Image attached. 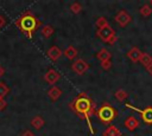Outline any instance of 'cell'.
<instances>
[{"instance_id":"6da1fadb","label":"cell","mask_w":152,"mask_h":136,"mask_svg":"<svg viewBox=\"0 0 152 136\" xmlns=\"http://www.w3.org/2000/svg\"><path fill=\"white\" fill-rule=\"evenodd\" d=\"M69 106L77 115V117H80L81 119H84L87 122L90 134L94 135L95 134V129L93 128V124H91V121H90V116L95 115V112H96L95 102L86 92H80L74 98V101L70 102Z\"/></svg>"},{"instance_id":"7a4b0ae2","label":"cell","mask_w":152,"mask_h":136,"mask_svg":"<svg viewBox=\"0 0 152 136\" xmlns=\"http://www.w3.org/2000/svg\"><path fill=\"white\" fill-rule=\"evenodd\" d=\"M15 26L19 28L20 32H23L28 39L32 38L33 33L36 30L42 26V21L37 19L30 11H26L24 14H21L17 20H15Z\"/></svg>"},{"instance_id":"3957f363","label":"cell","mask_w":152,"mask_h":136,"mask_svg":"<svg viewBox=\"0 0 152 136\" xmlns=\"http://www.w3.org/2000/svg\"><path fill=\"white\" fill-rule=\"evenodd\" d=\"M95 115H96L97 119H99L102 124L110 125V123L116 118L118 111H116V109L113 108L110 104L103 103L102 105H100V106L96 109Z\"/></svg>"},{"instance_id":"277c9868","label":"cell","mask_w":152,"mask_h":136,"mask_svg":"<svg viewBox=\"0 0 152 136\" xmlns=\"http://www.w3.org/2000/svg\"><path fill=\"white\" fill-rule=\"evenodd\" d=\"M125 106L128 108V109H131V110H134V111L139 112L144 123H146V124H148V125L152 124V106H146L145 109H139V108L133 106V105L129 104V103H125Z\"/></svg>"},{"instance_id":"5b68a950","label":"cell","mask_w":152,"mask_h":136,"mask_svg":"<svg viewBox=\"0 0 152 136\" xmlns=\"http://www.w3.org/2000/svg\"><path fill=\"white\" fill-rule=\"evenodd\" d=\"M114 20H115V22H116L120 27H126V26L132 21V17H131V14H129L127 11L120 9V11L115 14Z\"/></svg>"},{"instance_id":"8992f818","label":"cell","mask_w":152,"mask_h":136,"mask_svg":"<svg viewBox=\"0 0 152 136\" xmlns=\"http://www.w3.org/2000/svg\"><path fill=\"white\" fill-rule=\"evenodd\" d=\"M71 69H72V71H74L76 75L83 76V75L89 70V64H88L84 59L78 58V59H76V60L71 64Z\"/></svg>"},{"instance_id":"52a82bcc","label":"cell","mask_w":152,"mask_h":136,"mask_svg":"<svg viewBox=\"0 0 152 136\" xmlns=\"http://www.w3.org/2000/svg\"><path fill=\"white\" fill-rule=\"evenodd\" d=\"M115 34H116V33H115L114 28H112L110 26H107V27H103V28L96 31V37H97L101 41H103V43H107V40H108L110 37L115 35Z\"/></svg>"},{"instance_id":"ba28073f","label":"cell","mask_w":152,"mask_h":136,"mask_svg":"<svg viewBox=\"0 0 152 136\" xmlns=\"http://www.w3.org/2000/svg\"><path fill=\"white\" fill-rule=\"evenodd\" d=\"M59 79H61V75H59V72L56 71L55 69H49V70L45 72V75H44V80H45L49 85H51V86H53Z\"/></svg>"},{"instance_id":"9c48e42d","label":"cell","mask_w":152,"mask_h":136,"mask_svg":"<svg viewBox=\"0 0 152 136\" xmlns=\"http://www.w3.org/2000/svg\"><path fill=\"white\" fill-rule=\"evenodd\" d=\"M126 56L128 57V59H129L132 63H138V61H140V58H141V56H142V51H141L139 47H137V46H132V47L127 51Z\"/></svg>"},{"instance_id":"30bf717a","label":"cell","mask_w":152,"mask_h":136,"mask_svg":"<svg viewBox=\"0 0 152 136\" xmlns=\"http://www.w3.org/2000/svg\"><path fill=\"white\" fill-rule=\"evenodd\" d=\"M62 54H63L62 50H61L58 46H56V45L50 46L49 50L46 51V56H48V58H49L51 61H57V60L62 57Z\"/></svg>"},{"instance_id":"8fae6325","label":"cell","mask_w":152,"mask_h":136,"mask_svg":"<svg viewBox=\"0 0 152 136\" xmlns=\"http://www.w3.org/2000/svg\"><path fill=\"white\" fill-rule=\"evenodd\" d=\"M124 125H125V128H126L127 130L133 131V130H135V129L139 127V121H138L134 116H128V117L125 119Z\"/></svg>"},{"instance_id":"7c38bea8","label":"cell","mask_w":152,"mask_h":136,"mask_svg":"<svg viewBox=\"0 0 152 136\" xmlns=\"http://www.w3.org/2000/svg\"><path fill=\"white\" fill-rule=\"evenodd\" d=\"M61 95H62V90L58 86H56V85L51 86L49 89V91H48V96H49L50 101H52V102H56L61 97Z\"/></svg>"},{"instance_id":"4fadbf2b","label":"cell","mask_w":152,"mask_h":136,"mask_svg":"<svg viewBox=\"0 0 152 136\" xmlns=\"http://www.w3.org/2000/svg\"><path fill=\"white\" fill-rule=\"evenodd\" d=\"M77 50H76V47L75 46H72V45H70V46H68L64 51H63V56L66 58V59H69V60H72V59H75L76 57H77Z\"/></svg>"},{"instance_id":"5bb4252c","label":"cell","mask_w":152,"mask_h":136,"mask_svg":"<svg viewBox=\"0 0 152 136\" xmlns=\"http://www.w3.org/2000/svg\"><path fill=\"white\" fill-rule=\"evenodd\" d=\"M102 136H122V134H121V131H120L115 125L110 124V125H108V127L106 128V130L102 132Z\"/></svg>"},{"instance_id":"9a60e30c","label":"cell","mask_w":152,"mask_h":136,"mask_svg":"<svg viewBox=\"0 0 152 136\" xmlns=\"http://www.w3.org/2000/svg\"><path fill=\"white\" fill-rule=\"evenodd\" d=\"M30 124H31V127H33L36 130H40V129L44 127L45 121H44V118L40 117V116H34V117L31 119Z\"/></svg>"},{"instance_id":"2e32d148","label":"cell","mask_w":152,"mask_h":136,"mask_svg":"<svg viewBox=\"0 0 152 136\" xmlns=\"http://www.w3.org/2000/svg\"><path fill=\"white\" fill-rule=\"evenodd\" d=\"M112 53L107 50V48H101L97 53H96V58L99 59V61H104V60H110Z\"/></svg>"},{"instance_id":"e0dca14e","label":"cell","mask_w":152,"mask_h":136,"mask_svg":"<svg viewBox=\"0 0 152 136\" xmlns=\"http://www.w3.org/2000/svg\"><path fill=\"white\" fill-rule=\"evenodd\" d=\"M40 33H42V35H43L45 39H48V38H50V37L55 33V27L51 26V25H44V26H42V28H40Z\"/></svg>"},{"instance_id":"ac0fdd59","label":"cell","mask_w":152,"mask_h":136,"mask_svg":"<svg viewBox=\"0 0 152 136\" xmlns=\"http://www.w3.org/2000/svg\"><path fill=\"white\" fill-rule=\"evenodd\" d=\"M114 96H115L116 101H119V102L124 103V102L127 99V97H128V93H127V91H125L124 89H119V90H116V91H115Z\"/></svg>"},{"instance_id":"d6986e66","label":"cell","mask_w":152,"mask_h":136,"mask_svg":"<svg viewBox=\"0 0 152 136\" xmlns=\"http://www.w3.org/2000/svg\"><path fill=\"white\" fill-rule=\"evenodd\" d=\"M139 12H140V14L142 15V17H150L151 14H152V7H151V5L150 4H145V5H142L140 8H139Z\"/></svg>"},{"instance_id":"ffe728a7","label":"cell","mask_w":152,"mask_h":136,"mask_svg":"<svg viewBox=\"0 0 152 136\" xmlns=\"http://www.w3.org/2000/svg\"><path fill=\"white\" fill-rule=\"evenodd\" d=\"M95 26L97 27V30H101V28H103V27L109 26V22H108V20H107L104 17H99V18L96 19V21H95Z\"/></svg>"},{"instance_id":"44dd1931","label":"cell","mask_w":152,"mask_h":136,"mask_svg":"<svg viewBox=\"0 0 152 136\" xmlns=\"http://www.w3.org/2000/svg\"><path fill=\"white\" fill-rule=\"evenodd\" d=\"M139 63L142 64L145 67H147V66L152 63V57H151V54H148V53H146V52H142V56H141Z\"/></svg>"},{"instance_id":"7402d4cb","label":"cell","mask_w":152,"mask_h":136,"mask_svg":"<svg viewBox=\"0 0 152 136\" xmlns=\"http://www.w3.org/2000/svg\"><path fill=\"white\" fill-rule=\"evenodd\" d=\"M10 88H8V85L5 83V82H1L0 80V98H4L5 99V97L10 93Z\"/></svg>"},{"instance_id":"603a6c76","label":"cell","mask_w":152,"mask_h":136,"mask_svg":"<svg viewBox=\"0 0 152 136\" xmlns=\"http://www.w3.org/2000/svg\"><path fill=\"white\" fill-rule=\"evenodd\" d=\"M70 11L74 13V14H78L80 12H82V9H83V7H82V5L80 4V2H77V1H75V2H72L71 5H70Z\"/></svg>"},{"instance_id":"cb8c5ba5","label":"cell","mask_w":152,"mask_h":136,"mask_svg":"<svg viewBox=\"0 0 152 136\" xmlns=\"http://www.w3.org/2000/svg\"><path fill=\"white\" fill-rule=\"evenodd\" d=\"M100 65H101V67L103 70H109L112 67V61L110 60H104V61H101Z\"/></svg>"},{"instance_id":"d4e9b609","label":"cell","mask_w":152,"mask_h":136,"mask_svg":"<svg viewBox=\"0 0 152 136\" xmlns=\"http://www.w3.org/2000/svg\"><path fill=\"white\" fill-rule=\"evenodd\" d=\"M116 40H118V37H116V34H115V35L110 37V38L107 40V43H106V44H109V45H114V44L116 43Z\"/></svg>"},{"instance_id":"484cf974","label":"cell","mask_w":152,"mask_h":136,"mask_svg":"<svg viewBox=\"0 0 152 136\" xmlns=\"http://www.w3.org/2000/svg\"><path fill=\"white\" fill-rule=\"evenodd\" d=\"M7 106V103H6V101L4 99V98H0V111H2Z\"/></svg>"},{"instance_id":"4316f807","label":"cell","mask_w":152,"mask_h":136,"mask_svg":"<svg viewBox=\"0 0 152 136\" xmlns=\"http://www.w3.org/2000/svg\"><path fill=\"white\" fill-rule=\"evenodd\" d=\"M20 136H36V135H34V134H33L31 130H25V131H24V132H23Z\"/></svg>"},{"instance_id":"83f0119b","label":"cell","mask_w":152,"mask_h":136,"mask_svg":"<svg viewBox=\"0 0 152 136\" xmlns=\"http://www.w3.org/2000/svg\"><path fill=\"white\" fill-rule=\"evenodd\" d=\"M5 25H6V20H5V18H4V17L0 14V30H1V28H2Z\"/></svg>"},{"instance_id":"f1b7e54d","label":"cell","mask_w":152,"mask_h":136,"mask_svg":"<svg viewBox=\"0 0 152 136\" xmlns=\"http://www.w3.org/2000/svg\"><path fill=\"white\" fill-rule=\"evenodd\" d=\"M146 71H147V73H148V75H151V76H152V63L146 67Z\"/></svg>"},{"instance_id":"f546056e","label":"cell","mask_w":152,"mask_h":136,"mask_svg":"<svg viewBox=\"0 0 152 136\" xmlns=\"http://www.w3.org/2000/svg\"><path fill=\"white\" fill-rule=\"evenodd\" d=\"M4 75H5V69H4V67L0 65V78H1Z\"/></svg>"}]
</instances>
